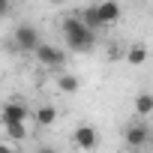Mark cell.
Masks as SVG:
<instances>
[{
  "label": "cell",
  "mask_w": 153,
  "mask_h": 153,
  "mask_svg": "<svg viewBox=\"0 0 153 153\" xmlns=\"http://www.w3.org/2000/svg\"><path fill=\"white\" fill-rule=\"evenodd\" d=\"M96 12H99V18H102V27H111V24H117L120 21V3L117 0H99L96 3Z\"/></svg>",
  "instance_id": "52a82bcc"
},
{
  "label": "cell",
  "mask_w": 153,
  "mask_h": 153,
  "mask_svg": "<svg viewBox=\"0 0 153 153\" xmlns=\"http://www.w3.org/2000/svg\"><path fill=\"white\" fill-rule=\"evenodd\" d=\"M3 132L9 135V141H24L27 138V120H12V123H3Z\"/></svg>",
  "instance_id": "7c38bea8"
},
{
  "label": "cell",
  "mask_w": 153,
  "mask_h": 153,
  "mask_svg": "<svg viewBox=\"0 0 153 153\" xmlns=\"http://www.w3.org/2000/svg\"><path fill=\"white\" fill-rule=\"evenodd\" d=\"M123 60H126L129 66H144V63L150 60V51H147L144 42H132L129 48H123Z\"/></svg>",
  "instance_id": "ba28073f"
},
{
  "label": "cell",
  "mask_w": 153,
  "mask_h": 153,
  "mask_svg": "<svg viewBox=\"0 0 153 153\" xmlns=\"http://www.w3.org/2000/svg\"><path fill=\"white\" fill-rule=\"evenodd\" d=\"M27 117H30V108H27L21 99H9V102H3V108H0V123L27 120Z\"/></svg>",
  "instance_id": "8992f818"
},
{
  "label": "cell",
  "mask_w": 153,
  "mask_h": 153,
  "mask_svg": "<svg viewBox=\"0 0 153 153\" xmlns=\"http://www.w3.org/2000/svg\"><path fill=\"white\" fill-rule=\"evenodd\" d=\"M72 144L78 147V150H96V147H99V132H96V126L78 123V126L72 129Z\"/></svg>",
  "instance_id": "5b68a950"
},
{
  "label": "cell",
  "mask_w": 153,
  "mask_h": 153,
  "mask_svg": "<svg viewBox=\"0 0 153 153\" xmlns=\"http://www.w3.org/2000/svg\"><path fill=\"white\" fill-rule=\"evenodd\" d=\"M147 147L153 150V129H150V138H147Z\"/></svg>",
  "instance_id": "e0dca14e"
},
{
  "label": "cell",
  "mask_w": 153,
  "mask_h": 153,
  "mask_svg": "<svg viewBox=\"0 0 153 153\" xmlns=\"http://www.w3.org/2000/svg\"><path fill=\"white\" fill-rule=\"evenodd\" d=\"M78 18H81L93 33L102 30V18H99V12H96V3H93V6H81V9H78Z\"/></svg>",
  "instance_id": "30bf717a"
},
{
  "label": "cell",
  "mask_w": 153,
  "mask_h": 153,
  "mask_svg": "<svg viewBox=\"0 0 153 153\" xmlns=\"http://www.w3.org/2000/svg\"><path fill=\"white\" fill-rule=\"evenodd\" d=\"M147 138H150V126H147L144 120H135V123H129V126L123 129V144H126L129 150L147 147Z\"/></svg>",
  "instance_id": "277c9868"
},
{
  "label": "cell",
  "mask_w": 153,
  "mask_h": 153,
  "mask_svg": "<svg viewBox=\"0 0 153 153\" xmlns=\"http://www.w3.org/2000/svg\"><path fill=\"white\" fill-rule=\"evenodd\" d=\"M42 42V36H39V30L33 27V24H18L15 30H12V48L15 51H21V54H33L36 51V45Z\"/></svg>",
  "instance_id": "7a4b0ae2"
},
{
  "label": "cell",
  "mask_w": 153,
  "mask_h": 153,
  "mask_svg": "<svg viewBox=\"0 0 153 153\" xmlns=\"http://www.w3.org/2000/svg\"><path fill=\"white\" fill-rule=\"evenodd\" d=\"M78 87H81L78 75H72V72H60L57 75V90L60 93H78Z\"/></svg>",
  "instance_id": "8fae6325"
},
{
  "label": "cell",
  "mask_w": 153,
  "mask_h": 153,
  "mask_svg": "<svg viewBox=\"0 0 153 153\" xmlns=\"http://www.w3.org/2000/svg\"><path fill=\"white\" fill-rule=\"evenodd\" d=\"M60 30H63L66 48L75 51V54H90V51L96 48V33L78 18V12H75V15H66L63 24H60Z\"/></svg>",
  "instance_id": "6da1fadb"
},
{
  "label": "cell",
  "mask_w": 153,
  "mask_h": 153,
  "mask_svg": "<svg viewBox=\"0 0 153 153\" xmlns=\"http://www.w3.org/2000/svg\"><path fill=\"white\" fill-rule=\"evenodd\" d=\"M33 57H36L39 66H45V69H60V66L66 63V51H63L60 45H51V42H39L36 51H33Z\"/></svg>",
  "instance_id": "3957f363"
},
{
  "label": "cell",
  "mask_w": 153,
  "mask_h": 153,
  "mask_svg": "<svg viewBox=\"0 0 153 153\" xmlns=\"http://www.w3.org/2000/svg\"><path fill=\"white\" fill-rule=\"evenodd\" d=\"M33 120H36L39 129H51V126L57 123V108H54V105H39L36 114H33Z\"/></svg>",
  "instance_id": "9c48e42d"
},
{
  "label": "cell",
  "mask_w": 153,
  "mask_h": 153,
  "mask_svg": "<svg viewBox=\"0 0 153 153\" xmlns=\"http://www.w3.org/2000/svg\"><path fill=\"white\" fill-rule=\"evenodd\" d=\"M108 60H123V48L120 45H111L108 48Z\"/></svg>",
  "instance_id": "5bb4252c"
},
{
  "label": "cell",
  "mask_w": 153,
  "mask_h": 153,
  "mask_svg": "<svg viewBox=\"0 0 153 153\" xmlns=\"http://www.w3.org/2000/svg\"><path fill=\"white\" fill-rule=\"evenodd\" d=\"M9 15V0H0V18Z\"/></svg>",
  "instance_id": "9a60e30c"
},
{
  "label": "cell",
  "mask_w": 153,
  "mask_h": 153,
  "mask_svg": "<svg viewBox=\"0 0 153 153\" xmlns=\"http://www.w3.org/2000/svg\"><path fill=\"white\" fill-rule=\"evenodd\" d=\"M132 108H135V114H138V117H150V114H153V93H147V90H144V93H138V96H135V102H132Z\"/></svg>",
  "instance_id": "4fadbf2b"
},
{
  "label": "cell",
  "mask_w": 153,
  "mask_h": 153,
  "mask_svg": "<svg viewBox=\"0 0 153 153\" xmlns=\"http://www.w3.org/2000/svg\"><path fill=\"white\" fill-rule=\"evenodd\" d=\"M48 3H51V6H63V3H66V0H48Z\"/></svg>",
  "instance_id": "2e32d148"
}]
</instances>
